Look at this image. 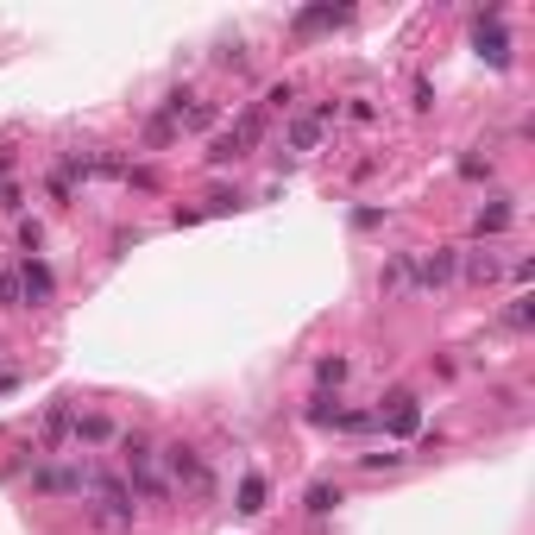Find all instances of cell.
Instances as JSON below:
<instances>
[{
	"instance_id": "cell-1",
	"label": "cell",
	"mask_w": 535,
	"mask_h": 535,
	"mask_svg": "<svg viewBox=\"0 0 535 535\" xmlns=\"http://www.w3.org/2000/svg\"><path fill=\"white\" fill-rule=\"evenodd\" d=\"M133 504L139 498L120 479H108V473L95 479V523H101V530H133Z\"/></svg>"
},
{
	"instance_id": "cell-2",
	"label": "cell",
	"mask_w": 535,
	"mask_h": 535,
	"mask_svg": "<svg viewBox=\"0 0 535 535\" xmlns=\"http://www.w3.org/2000/svg\"><path fill=\"white\" fill-rule=\"evenodd\" d=\"M460 271V253H447V246H435V253H403V277L416 283V290H435V283H447Z\"/></svg>"
},
{
	"instance_id": "cell-3",
	"label": "cell",
	"mask_w": 535,
	"mask_h": 535,
	"mask_svg": "<svg viewBox=\"0 0 535 535\" xmlns=\"http://www.w3.org/2000/svg\"><path fill=\"white\" fill-rule=\"evenodd\" d=\"M164 466H170V479H177V485H189V492H208V485H215V479H208V466H202V454H196V447H183V441H177V447H164Z\"/></svg>"
},
{
	"instance_id": "cell-4",
	"label": "cell",
	"mask_w": 535,
	"mask_h": 535,
	"mask_svg": "<svg viewBox=\"0 0 535 535\" xmlns=\"http://www.w3.org/2000/svg\"><path fill=\"white\" fill-rule=\"evenodd\" d=\"M19 296L32 302V309H51V296H57V283H51V265L32 253V259H19Z\"/></svg>"
},
{
	"instance_id": "cell-5",
	"label": "cell",
	"mask_w": 535,
	"mask_h": 535,
	"mask_svg": "<svg viewBox=\"0 0 535 535\" xmlns=\"http://www.w3.org/2000/svg\"><path fill=\"white\" fill-rule=\"evenodd\" d=\"M259 127H265V120H259V114H246L234 133H221L215 145H208V164H234V158H246V145L259 139Z\"/></svg>"
},
{
	"instance_id": "cell-6",
	"label": "cell",
	"mask_w": 535,
	"mask_h": 535,
	"mask_svg": "<svg viewBox=\"0 0 535 535\" xmlns=\"http://www.w3.org/2000/svg\"><path fill=\"white\" fill-rule=\"evenodd\" d=\"M32 485H38V492H89L95 473H89V466H38Z\"/></svg>"
},
{
	"instance_id": "cell-7",
	"label": "cell",
	"mask_w": 535,
	"mask_h": 535,
	"mask_svg": "<svg viewBox=\"0 0 535 535\" xmlns=\"http://www.w3.org/2000/svg\"><path fill=\"white\" fill-rule=\"evenodd\" d=\"M485 19H492V32H473V44H479V57H492V63L504 70V63H511V44H504V32H498V19H504V6H492Z\"/></svg>"
},
{
	"instance_id": "cell-8",
	"label": "cell",
	"mask_w": 535,
	"mask_h": 535,
	"mask_svg": "<svg viewBox=\"0 0 535 535\" xmlns=\"http://www.w3.org/2000/svg\"><path fill=\"white\" fill-rule=\"evenodd\" d=\"M340 19H347L340 6H302V13L290 19V32H296V38H309V32H321V25H340Z\"/></svg>"
},
{
	"instance_id": "cell-9",
	"label": "cell",
	"mask_w": 535,
	"mask_h": 535,
	"mask_svg": "<svg viewBox=\"0 0 535 535\" xmlns=\"http://www.w3.org/2000/svg\"><path fill=\"white\" fill-rule=\"evenodd\" d=\"M70 435H76V409H70V403H51V409H44V441L57 447V441H70Z\"/></svg>"
},
{
	"instance_id": "cell-10",
	"label": "cell",
	"mask_w": 535,
	"mask_h": 535,
	"mask_svg": "<svg viewBox=\"0 0 535 535\" xmlns=\"http://www.w3.org/2000/svg\"><path fill=\"white\" fill-rule=\"evenodd\" d=\"M302 511H309V517H328V511H340V485H328V479H315V485L302 492Z\"/></svg>"
},
{
	"instance_id": "cell-11",
	"label": "cell",
	"mask_w": 535,
	"mask_h": 535,
	"mask_svg": "<svg viewBox=\"0 0 535 535\" xmlns=\"http://www.w3.org/2000/svg\"><path fill=\"white\" fill-rule=\"evenodd\" d=\"M234 511H240V517H259V511H265V479H259V473L240 479V504H234Z\"/></svg>"
},
{
	"instance_id": "cell-12",
	"label": "cell",
	"mask_w": 535,
	"mask_h": 535,
	"mask_svg": "<svg viewBox=\"0 0 535 535\" xmlns=\"http://www.w3.org/2000/svg\"><path fill=\"white\" fill-rule=\"evenodd\" d=\"M347 372H353V366H347V359H340V353H334V359H321V366H315V378H321V391H340V385H347Z\"/></svg>"
},
{
	"instance_id": "cell-13",
	"label": "cell",
	"mask_w": 535,
	"mask_h": 535,
	"mask_svg": "<svg viewBox=\"0 0 535 535\" xmlns=\"http://www.w3.org/2000/svg\"><path fill=\"white\" fill-rule=\"evenodd\" d=\"M511 227V202H492V208H479V234H504Z\"/></svg>"
},
{
	"instance_id": "cell-14",
	"label": "cell",
	"mask_w": 535,
	"mask_h": 535,
	"mask_svg": "<svg viewBox=\"0 0 535 535\" xmlns=\"http://www.w3.org/2000/svg\"><path fill=\"white\" fill-rule=\"evenodd\" d=\"M0 309H25V296H19V271L0 265Z\"/></svg>"
},
{
	"instance_id": "cell-15",
	"label": "cell",
	"mask_w": 535,
	"mask_h": 535,
	"mask_svg": "<svg viewBox=\"0 0 535 535\" xmlns=\"http://www.w3.org/2000/svg\"><path fill=\"white\" fill-rule=\"evenodd\" d=\"M498 259H492V253H473V259H466V277H473V283H492V277H498Z\"/></svg>"
},
{
	"instance_id": "cell-16",
	"label": "cell",
	"mask_w": 535,
	"mask_h": 535,
	"mask_svg": "<svg viewBox=\"0 0 535 535\" xmlns=\"http://www.w3.org/2000/svg\"><path fill=\"white\" fill-rule=\"evenodd\" d=\"M334 428H340V435H366L372 416H366V409H334Z\"/></svg>"
},
{
	"instance_id": "cell-17",
	"label": "cell",
	"mask_w": 535,
	"mask_h": 535,
	"mask_svg": "<svg viewBox=\"0 0 535 535\" xmlns=\"http://www.w3.org/2000/svg\"><path fill=\"white\" fill-rule=\"evenodd\" d=\"M108 435H114L108 416H82V422H76V441H108Z\"/></svg>"
},
{
	"instance_id": "cell-18",
	"label": "cell",
	"mask_w": 535,
	"mask_h": 535,
	"mask_svg": "<svg viewBox=\"0 0 535 535\" xmlns=\"http://www.w3.org/2000/svg\"><path fill=\"white\" fill-rule=\"evenodd\" d=\"M38 246H44V227H38V221H19V253H25V259H32V253H38Z\"/></svg>"
},
{
	"instance_id": "cell-19",
	"label": "cell",
	"mask_w": 535,
	"mask_h": 535,
	"mask_svg": "<svg viewBox=\"0 0 535 535\" xmlns=\"http://www.w3.org/2000/svg\"><path fill=\"white\" fill-rule=\"evenodd\" d=\"M315 139H321V120H296V133H290V145H296V151H309Z\"/></svg>"
},
{
	"instance_id": "cell-20",
	"label": "cell",
	"mask_w": 535,
	"mask_h": 535,
	"mask_svg": "<svg viewBox=\"0 0 535 535\" xmlns=\"http://www.w3.org/2000/svg\"><path fill=\"white\" fill-rule=\"evenodd\" d=\"M265 108H277V114H283V108H296V89H290V82H277V89H265Z\"/></svg>"
},
{
	"instance_id": "cell-21",
	"label": "cell",
	"mask_w": 535,
	"mask_h": 535,
	"mask_svg": "<svg viewBox=\"0 0 535 535\" xmlns=\"http://www.w3.org/2000/svg\"><path fill=\"white\" fill-rule=\"evenodd\" d=\"M0 208L19 215V208H25V189H19V183H0Z\"/></svg>"
}]
</instances>
